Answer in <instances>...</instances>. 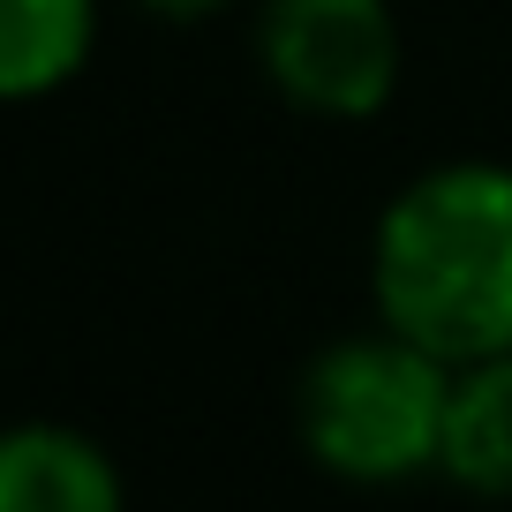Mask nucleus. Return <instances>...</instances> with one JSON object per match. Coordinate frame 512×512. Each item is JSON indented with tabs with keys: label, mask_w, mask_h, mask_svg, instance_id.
Segmentation results:
<instances>
[{
	"label": "nucleus",
	"mask_w": 512,
	"mask_h": 512,
	"mask_svg": "<svg viewBox=\"0 0 512 512\" xmlns=\"http://www.w3.org/2000/svg\"><path fill=\"white\" fill-rule=\"evenodd\" d=\"M445 400H452V362L415 347L392 324L339 332L302 362L294 384V430L302 452L339 482H415L437 475L445 445Z\"/></svg>",
	"instance_id": "obj_2"
},
{
	"label": "nucleus",
	"mask_w": 512,
	"mask_h": 512,
	"mask_svg": "<svg viewBox=\"0 0 512 512\" xmlns=\"http://www.w3.org/2000/svg\"><path fill=\"white\" fill-rule=\"evenodd\" d=\"M369 302L452 369L512 354V166L445 159L392 189L369 234Z\"/></svg>",
	"instance_id": "obj_1"
},
{
	"label": "nucleus",
	"mask_w": 512,
	"mask_h": 512,
	"mask_svg": "<svg viewBox=\"0 0 512 512\" xmlns=\"http://www.w3.org/2000/svg\"><path fill=\"white\" fill-rule=\"evenodd\" d=\"M136 8H151V16H166V23H204V16H219V8H234V0H136Z\"/></svg>",
	"instance_id": "obj_7"
},
{
	"label": "nucleus",
	"mask_w": 512,
	"mask_h": 512,
	"mask_svg": "<svg viewBox=\"0 0 512 512\" xmlns=\"http://www.w3.org/2000/svg\"><path fill=\"white\" fill-rule=\"evenodd\" d=\"M0 512H128L121 467L68 422H23L0 445Z\"/></svg>",
	"instance_id": "obj_4"
},
{
	"label": "nucleus",
	"mask_w": 512,
	"mask_h": 512,
	"mask_svg": "<svg viewBox=\"0 0 512 512\" xmlns=\"http://www.w3.org/2000/svg\"><path fill=\"white\" fill-rule=\"evenodd\" d=\"M98 46V0H0V91L38 106L83 76Z\"/></svg>",
	"instance_id": "obj_6"
},
{
	"label": "nucleus",
	"mask_w": 512,
	"mask_h": 512,
	"mask_svg": "<svg viewBox=\"0 0 512 512\" xmlns=\"http://www.w3.org/2000/svg\"><path fill=\"white\" fill-rule=\"evenodd\" d=\"M437 475L467 497H512V354L452 369Z\"/></svg>",
	"instance_id": "obj_5"
},
{
	"label": "nucleus",
	"mask_w": 512,
	"mask_h": 512,
	"mask_svg": "<svg viewBox=\"0 0 512 512\" xmlns=\"http://www.w3.org/2000/svg\"><path fill=\"white\" fill-rule=\"evenodd\" d=\"M392 0H256V68L309 121H369L400 91Z\"/></svg>",
	"instance_id": "obj_3"
}]
</instances>
